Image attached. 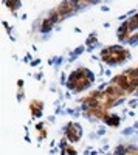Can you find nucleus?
Segmentation results:
<instances>
[{"label": "nucleus", "mask_w": 138, "mask_h": 155, "mask_svg": "<svg viewBox=\"0 0 138 155\" xmlns=\"http://www.w3.org/2000/svg\"><path fill=\"white\" fill-rule=\"evenodd\" d=\"M129 58V51L124 50L123 47H109L101 51V59L110 65H117L121 64L123 61H126Z\"/></svg>", "instance_id": "obj_1"}, {"label": "nucleus", "mask_w": 138, "mask_h": 155, "mask_svg": "<svg viewBox=\"0 0 138 155\" xmlns=\"http://www.w3.org/2000/svg\"><path fill=\"white\" fill-rule=\"evenodd\" d=\"M65 135H67V138H68L70 141H78V140L81 138V135H82V130H81L79 124H76V123H70V124L67 126Z\"/></svg>", "instance_id": "obj_2"}, {"label": "nucleus", "mask_w": 138, "mask_h": 155, "mask_svg": "<svg viewBox=\"0 0 138 155\" xmlns=\"http://www.w3.org/2000/svg\"><path fill=\"white\" fill-rule=\"evenodd\" d=\"M124 25H126V28H127L129 33H133V30L138 28V14H135L130 20H126V22H124Z\"/></svg>", "instance_id": "obj_3"}, {"label": "nucleus", "mask_w": 138, "mask_h": 155, "mask_svg": "<svg viewBox=\"0 0 138 155\" xmlns=\"http://www.w3.org/2000/svg\"><path fill=\"white\" fill-rule=\"evenodd\" d=\"M41 110H42V102L41 101L31 102V112H33L34 116H41Z\"/></svg>", "instance_id": "obj_4"}, {"label": "nucleus", "mask_w": 138, "mask_h": 155, "mask_svg": "<svg viewBox=\"0 0 138 155\" xmlns=\"http://www.w3.org/2000/svg\"><path fill=\"white\" fill-rule=\"evenodd\" d=\"M107 124H110V126H118L120 124V118L117 115H112V116H106V120H104Z\"/></svg>", "instance_id": "obj_5"}, {"label": "nucleus", "mask_w": 138, "mask_h": 155, "mask_svg": "<svg viewBox=\"0 0 138 155\" xmlns=\"http://www.w3.org/2000/svg\"><path fill=\"white\" fill-rule=\"evenodd\" d=\"M62 155H76V152H74V149L65 146L64 149H62Z\"/></svg>", "instance_id": "obj_6"}, {"label": "nucleus", "mask_w": 138, "mask_h": 155, "mask_svg": "<svg viewBox=\"0 0 138 155\" xmlns=\"http://www.w3.org/2000/svg\"><path fill=\"white\" fill-rule=\"evenodd\" d=\"M6 6H8L9 9L14 11L16 8H19V6H20V2H6Z\"/></svg>", "instance_id": "obj_7"}]
</instances>
